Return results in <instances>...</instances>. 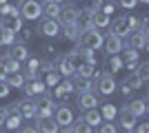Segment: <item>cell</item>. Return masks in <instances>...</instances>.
I'll use <instances>...</instances> for the list:
<instances>
[{
  "label": "cell",
  "instance_id": "cell-1",
  "mask_svg": "<svg viewBox=\"0 0 149 133\" xmlns=\"http://www.w3.org/2000/svg\"><path fill=\"white\" fill-rule=\"evenodd\" d=\"M102 31H100L98 27H87V29H82L80 33H78V40L76 42L80 44V47H89V49H102Z\"/></svg>",
  "mask_w": 149,
  "mask_h": 133
},
{
  "label": "cell",
  "instance_id": "cell-2",
  "mask_svg": "<svg viewBox=\"0 0 149 133\" xmlns=\"http://www.w3.org/2000/svg\"><path fill=\"white\" fill-rule=\"evenodd\" d=\"M54 62H56V71H58V73L65 76V78H69L76 71V64L80 62V58H78L76 51H71V53H65V56H56Z\"/></svg>",
  "mask_w": 149,
  "mask_h": 133
},
{
  "label": "cell",
  "instance_id": "cell-3",
  "mask_svg": "<svg viewBox=\"0 0 149 133\" xmlns=\"http://www.w3.org/2000/svg\"><path fill=\"white\" fill-rule=\"evenodd\" d=\"M116 78H113L111 71H105V73H98L96 76V84H93V91H98L100 95H111L116 91Z\"/></svg>",
  "mask_w": 149,
  "mask_h": 133
},
{
  "label": "cell",
  "instance_id": "cell-4",
  "mask_svg": "<svg viewBox=\"0 0 149 133\" xmlns=\"http://www.w3.org/2000/svg\"><path fill=\"white\" fill-rule=\"evenodd\" d=\"M18 13L22 20H38L42 16V9H40V2L38 0H20L18 2Z\"/></svg>",
  "mask_w": 149,
  "mask_h": 133
},
{
  "label": "cell",
  "instance_id": "cell-5",
  "mask_svg": "<svg viewBox=\"0 0 149 133\" xmlns=\"http://www.w3.org/2000/svg\"><path fill=\"white\" fill-rule=\"evenodd\" d=\"M40 36H45V38H56L58 33H60V25H58L56 18H47L45 16L40 22H38V29H36Z\"/></svg>",
  "mask_w": 149,
  "mask_h": 133
},
{
  "label": "cell",
  "instance_id": "cell-6",
  "mask_svg": "<svg viewBox=\"0 0 149 133\" xmlns=\"http://www.w3.org/2000/svg\"><path fill=\"white\" fill-rule=\"evenodd\" d=\"M22 122H25V118L20 115L18 104H9V107H7V118H5V129H9V131H18Z\"/></svg>",
  "mask_w": 149,
  "mask_h": 133
},
{
  "label": "cell",
  "instance_id": "cell-7",
  "mask_svg": "<svg viewBox=\"0 0 149 133\" xmlns=\"http://www.w3.org/2000/svg\"><path fill=\"white\" fill-rule=\"evenodd\" d=\"M54 120H56L58 129H65V127H69L76 118H74V111L62 104V107H56V109H54Z\"/></svg>",
  "mask_w": 149,
  "mask_h": 133
},
{
  "label": "cell",
  "instance_id": "cell-8",
  "mask_svg": "<svg viewBox=\"0 0 149 133\" xmlns=\"http://www.w3.org/2000/svg\"><path fill=\"white\" fill-rule=\"evenodd\" d=\"M22 22L25 20L20 18V13H7V16H0V27L7 29V31L11 33H18L22 29Z\"/></svg>",
  "mask_w": 149,
  "mask_h": 133
},
{
  "label": "cell",
  "instance_id": "cell-9",
  "mask_svg": "<svg viewBox=\"0 0 149 133\" xmlns=\"http://www.w3.org/2000/svg\"><path fill=\"white\" fill-rule=\"evenodd\" d=\"M147 44H149V36L136 31V29H134V31H129V36L125 38V47H131V49H138V51L147 49Z\"/></svg>",
  "mask_w": 149,
  "mask_h": 133
},
{
  "label": "cell",
  "instance_id": "cell-10",
  "mask_svg": "<svg viewBox=\"0 0 149 133\" xmlns=\"http://www.w3.org/2000/svg\"><path fill=\"white\" fill-rule=\"evenodd\" d=\"M116 118H118V127L123 129V131H134V127H136V120H138V118L131 113L127 107L120 109L118 113H116Z\"/></svg>",
  "mask_w": 149,
  "mask_h": 133
},
{
  "label": "cell",
  "instance_id": "cell-11",
  "mask_svg": "<svg viewBox=\"0 0 149 133\" xmlns=\"http://www.w3.org/2000/svg\"><path fill=\"white\" fill-rule=\"evenodd\" d=\"M18 111H20V115H22L25 120H33V118H36V111H38V102L27 95L25 100L18 102Z\"/></svg>",
  "mask_w": 149,
  "mask_h": 133
},
{
  "label": "cell",
  "instance_id": "cell-12",
  "mask_svg": "<svg viewBox=\"0 0 149 133\" xmlns=\"http://www.w3.org/2000/svg\"><path fill=\"white\" fill-rule=\"evenodd\" d=\"M125 47V40L118 38V36H113V33H109V36H105L102 38V49L109 53V56H113V53H120Z\"/></svg>",
  "mask_w": 149,
  "mask_h": 133
},
{
  "label": "cell",
  "instance_id": "cell-13",
  "mask_svg": "<svg viewBox=\"0 0 149 133\" xmlns=\"http://www.w3.org/2000/svg\"><path fill=\"white\" fill-rule=\"evenodd\" d=\"M11 49H7V53L5 56L7 58H11V60H18V62H25L27 58H29V49H27V44L25 42H13V44H9Z\"/></svg>",
  "mask_w": 149,
  "mask_h": 133
},
{
  "label": "cell",
  "instance_id": "cell-14",
  "mask_svg": "<svg viewBox=\"0 0 149 133\" xmlns=\"http://www.w3.org/2000/svg\"><path fill=\"white\" fill-rule=\"evenodd\" d=\"M109 29H111L113 36H118V38H127L129 36V25H127V16H118V18L113 20V22H109Z\"/></svg>",
  "mask_w": 149,
  "mask_h": 133
},
{
  "label": "cell",
  "instance_id": "cell-15",
  "mask_svg": "<svg viewBox=\"0 0 149 133\" xmlns=\"http://www.w3.org/2000/svg\"><path fill=\"white\" fill-rule=\"evenodd\" d=\"M22 91H25V95H29V98H36V95H42L45 91H47V84L42 82V80H27L25 84H22Z\"/></svg>",
  "mask_w": 149,
  "mask_h": 133
},
{
  "label": "cell",
  "instance_id": "cell-16",
  "mask_svg": "<svg viewBox=\"0 0 149 133\" xmlns=\"http://www.w3.org/2000/svg\"><path fill=\"white\" fill-rule=\"evenodd\" d=\"M100 100L98 95H96V91H82V93H78V107L85 111V109H93L98 107Z\"/></svg>",
  "mask_w": 149,
  "mask_h": 133
},
{
  "label": "cell",
  "instance_id": "cell-17",
  "mask_svg": "<svg viewBox=\"0 0 149 133\" xmlns=\"http://www.w3.org/2000/svg\"><path fill=\"white\" fill-rule=\"evenodd\" d=\"M80 120L85 122V124H89V127H91L93 131H96V127H98L100 122H102V115H100L98 107H93V109H85V111H82Z\"/></svg>",
  "mask_w": 149,
  "mask_h": 133
},
{
  "label": "cell",
  "instance_id": "cell-18",
  "mask_svg": "<svg viewBox=\"0 0 149 133\" xmlns=\"http://www.w3.org/2000/svg\"><path fill=\"white\" fill-rule=\"evenodd\" d=\"M36 120V131H42V133H56V131H60L58 129V124H56V120H54V115H49V118H33Z\"/></svg>",
  "mask_w": 149,
  "mask_h": 133
},
{
  "label": "cell",
  "instance_id": "cell-19",
  "mask_svg": "<svg viewBox=\"0 0 149 133\" xmlns=\"http://www.w3.org/2000/svg\"><path fill=\"white\" fill-rule=\"evenodd\" d=\"M76 9L74 5H65L60 7V11H58V25H74V20H76Z\"/></svg>",
  "mask_w": 149,
  "mask_h": 133
},
{
  "label": "cell",
  "instance_id": "cell-20",
  "mask_svg": "<svg viewBox=\"0 0 149 133\" xmlns=\"http://www.w3.org/2000/svg\"><path fill=\"white\" fill-rule=\"evenodd\" d=\"M91 13L93 9L91 7H87V9H80V11H76V20H74V25L78 27V29H87V27H91Z\"/></svg>",
  "mask_w": 149,
  "mask_h": 133
},
{
  "label": "cell",
  "instance_id": "cell-21",
  "mask_svg": "<svg viewBox=\"0 0 149 133\" xmlns=\"http://www.w3.org/2000/svg\"><path fill=\"white\" fill-rule=\"evenodd\" d=\"M76 76H80V78H96L100 73L98 69H96V64H91V62H78L76 64V71H74Z\"/></svg>",
  "mask_w": 149,
  "mask_h": 133
},
{
  "label": "cell",
  "instance_id": "cell-22",
  "mask_svg": "<svg viewBox=\"0 0 149 133\" xmlns=\"http://www.w3.org/2000/svg\"><path fill=\"white\" fill-rule=\"evenodd\" d=\"M123 67H127L129 71H134V67H136L138 62V49H131V47H123Z\"/></svg>",
  "mask_w": 149,
  "mask_h": 133
},
{
  "label": "cell",
  "instance_id": "cell-23",
  "mask_svg": "<svg viewBox=\"0 0 149 133\" xmlns=\"http://www.w3.org/2000/svg\"><path fill=\"white\" fill-rule=\"evenodd\" d=\"M71 82H74V91L76 93H82V91H93V82H91V78H80V76H76V73H71Z\"/></svg>",
  "mask_w": 149,
  "mask_h": 133
},
{
  "label": "cell",
  "instance_id": "cell-24",
  "mask_svg": "<svg viewBox=\"0 0 149 133\" xmlns=\"http://www.w3.org/2000/svg\"><path fill=\"white\" fill-rule=\"evenodd\" d=\"M125 107L129 109L136 118H145V115H147V100H145V98H136V100H131L129 104H125Z\"/></svg>",
  "mask_w": 149,
  "mask_h": 133
},
{
  "label": "cell",
  "instance_id": "cell-25",
  "mask_svg": "<svg viewBox=\"0 0 149 133\" xmlns=\"http://www.w3.org/2000/svg\"><path fill=\"white\" fill-rule=\"evenodd\" d=\"M25 62H27V67H25V73H22L25 80H36V78H38V71H40V60L29 56Z\"/></svg>",
  "mask_w": 149,
  "mask_h": 133
},
{
  "label": "cell",
  "instance_id": "cell-26",
  "mask_svg": "<svg viewBox=\"0 0 149 133\" xmlns=\"http://www.w3.org/2000/svg\"><path fill=\"white\" fill-rule=\"evenodd\" d=\"M109 22H111V16L109 13H105L102 9H98V11L91 13V25L98 27V29H107L109 27Z\"/></svg>",
  "mask_w": 149,
  "mask_h": 133
},
{
  "label": "cell",
  "instance_id": "cell-27",
  "mask_svg": "<svg viewBox=\"0 0 149 133\" xmlns=\"http://www.w3.org/2000/svg\"><path fill=\"white\" fill-rule=\"evenodd\" d=\"M40 9L47 18H58V11H60V2H54V0H45L40 2Z\"/></svg>",
  "mask_w": 149,
  "mask_h": 133
},
{
  "label": "cell",
  "instance_id": "cell-28",
  "mask_svg": "<svg viewBox=\"0 0 149 133\" xmlns=\"http://www.w3.org/2000/svg\"><path fill=\"white\" fill-rule=\"evenodd\" d=\"M7 84H9V87L11 89H22V84L27 82L25 80V76H22V73H20V71H11V73H7Z\"/></svg>",
  "mask_w": 149,
  "mask_h": 133
},
{
  "label": "cell",
  "instance_id": "cell-29",
  "mask_svg": "<svg viewBox=\"0 0 149 133\" xmlns=\"http://www.w3.org/2000/svg\"><path fill=\"white\" fill-rule=\"evenodd\" d=\"M76 53H78V58H80L82 62H91V64H96V51L93 49H89V47H76Z\"/></svg>",
  "mask_w": 149,
  "mask_h": 133
},
{
  "label": "cell",
  "instance_id": "cell-30",
  "mask_svg": "<svg viewBox=\"0 0 149 133\" xmlns=\"http://www.w3.org/2000/svg\"><path fill=\"white\" fill-rule=\"evenodd\" d=\"M134 71H136V78H138L143 84L149 80V62H136Z\"/></svg>",
  "mask_w": 149,
  "mask_h": 133
},
{
  "label": "cell",
  "instance_id": "cell-31",
  "mask_svg": "<svg viewBox=\"0 0 149 133\" xmlns=\"http://www.w3.org/2000/svg\"><path fill=\"white\" fill-rule=\"evenodd\" d=\"M78 33H80V29L76 25H62V38L65 40H78Z\"/></svg>",
  "mask_w": 149,
  "mask_h": 133
},
{
  "label": "cell",
  "instance_id": "cell-32",
  "mask_svg": "<svg viewBox=\"0 0 149 133\" xmlns=\"http://www.w3.org/2000/svg\"><path fill=\"white\" fill-rule=\"evenodd\" d=\"M100 111V115H102V120H113L116 118V113H118V109L113 107L111 102H105L102 104V109H98Z\"/></svg>",
  "mask_w": 149,
  "mask_h": 133
},
{
  "label": "cell",
  "instance_id": "cell-33",
  "mask_svg": "<svg viewBox=\"0 0 149 133\" xmlns=\"http://www.w3.org/2000/svg\"><path fill=\"white\" fill-rule=\"evenodd\" d=\"M42 82L47 84V87H56V84L60 82V73H58L56 69H49V71H45V78H42Z\"/></svg>",
  "mask_w": 149,
  "mask_h": 133
},
{
  "label": "cell",
  "instance_id": "cell-34",
  "mask_svg": "<svg viewBox=\"0 0 149 133\" xmlns=\"http://www.w3.org/2000/svg\"><path fill=\"white\" fill-rule=\"evenodd\" d=\"M13 42H16V33H11V31H7V29L0 27V47H9Z\"/></svg>",
  "mask_w": 149,
  "mask_h": 133
},
{
  "label": "cell",
  "instance_id": "cell-35",
  "mask_svg": "<svg viewBox=\"0 0 149 133\" xmlns=\"http://www.w3.org/2000/svg\"><path fill=\"white\" fill-rule=\"evenodd\" d=\"M109 69H111V73H116V71L123 69V58H120L118 53H113V56L109 58Z\"/></svg>",
  "mask_w": 149,
  "mask_h": 133
},
{
  "label": "cell",
  "instance_id": "cell-36",
  "mask_svg": "<svg viewBox=\"0 0 149 133\" xmlns=\"http://www.w3.org/2000/svg\"><path fill=\"white\" fill-rule=\"evenodd\" d=\"M123 82L127 84V87H131V89H140V87H143V82H140V80L136 78V73H131V76H127V78L123 80Z\"/></svg>",
  "mask_w": 149,
  "mask_h": 133
},
{
  "label": "cell",
  "instance_id": "cell-37",
  "mask_svg": "<svg viewBox=\"0 0 149 133\" xmlns=\"http://www.w3.org/2000/svg\"><path fill=\"white\" fill-rule=\"evenodd\" d=\"M2 62H5V67H7V73H11V71H20V62H18V60H11V58L5 56Z\"/></svg>",
  "mask_w": 149,
  "mask_h": 133
},
{
  "label": "cell",
  "instance_id": "cell-38",
  "mask_svg": "<svg viewBox=\"0 0 149 133\" xmlns=\"http://www.w3.org/2000/svg\"><path fill=\"white\" fill-rule=\"evenodd\" d=\"M54 98H58V100H62V102H65V100H69V93H67V91H65V89L60 87V82H58L56 87H54Z\"/></svg>",
  "mask_w": 149,
  "mask_h": 133
},
{
  "label": "cell",
  "instance_id": "cell-39",
  "mask_svg": "<svg viewBox=\"0 0 149 133\" xmlns=\"http://www.w3.org/2000/svg\"><path fill=\"white\" fill-rule=\"evenodd\" d=\"M60 87L65 89V91H67L69 95H71V93H76V91H74V82H71V78H65V80H60Z\"/></svg>",
  "mask_w": 149,
  "mask_h": 133
},
{
  "label": "cell",
  "instance_id": "cell-40",
  "mask_svg": "<svg viewBox=\"0 0 149 133\" xmlns=\"http://www.w3.org/2000/svg\"><path fill=\"white\" fill-rule=\"evenodd\" d=\"M118 5L123 7V9H127V11H131V9L138 5V0H118Z\"/></svg>",
  "mask_w": 149,
  "mask_h": 133
},
{
  "label": "cell",
  "instance_id": "cell-41",
  "mask_svg": "<svg viewBox=\"0 0 149 133\" xmlns=\"http://www.w3.org/2000/svg\"><path fill=\"white\" fill-rule=\"evenodd\" d=\"M9 91H11V87L7 84V80H0V98H7Z\"/></svg>",
  "mask_w": 149,
  "mask_h": 133
},
{
  "label": "cell",
  "instance_id": "cell-42",
  "mask_svg": "<svg viewBox=\"0 0 149 133\" xmlns=\"http://www.w3.org/2000/svg\"><path fill=\"white\" fill-rule=\"evenodd\" d=\"M20 38H22V42H29L31 40V29H20Z\"/></svg>",
  "mask_w": 149,
  "mask_h": 133
},
{
  "label": "cell",
  "instance_id": "cell-43",
  "mask_svg": "<svg viewBox=\"0 0 149 133\" xmlns=\"http://www.w3.org/2000/svg\"><path fill=\"white\" fill-rule=\"evenodd\" d=\"M127 25H129V29L134 31V29L138 27V18H136V16H127Z\"/></svg>",
  "mask_w": 149,
  "mask_h": 133
},
{
  "label": "cell",
  "instance_id": "cell-44",
  "mask_svg": "<svg viewBox=\"0 0 149 133\" xmlns=\"http://www.w3.org/2000/svg\"><path fill=\"white\" fill-rule=\"evenodd\" d=\"M134 131L145 133V131H149V124H147V122H143V124H136V127H134Z\"/></svg>",
  "mask_w": 149,
  "mask_h": 133
},
{
  "label": "cell",
  "instance_id": "cell-45",
  "mask_svg": "<svg viewBox=\"0 0 149 133\" xmlns=\"http://www.w3.org/2000/svg\"><path fill=\"white\" fill-rule=\"evenodd\" d=\"M5 118H7V109H2V107H0V129L5 127Z\"/></svg>",
  "mask_w": 149,
  "mask_h": 133
},
{
  "label": "cell",
  "instance_id": "cell-46",
  "mask_svg": "<svg viewBox=\"0 0 149 133\" xmlns=\"http://www.w3.org/2000/svg\"><path fill=\"white\" fill-rule=\"evenodd\" d=\"M7 78V67H5V62L0 60V80H5Z\"/></svg>",
  "mask_w": 149,
  "mask_h": 133
},
{
  "label": "cell",
  "instance_id": "cell-47",
  "mask_svg": "<svg viewBox=\"0 0 149 133\" xmlns=\"http://www.w3.org/2000/svg\"><path fill=\"white\" fill-rule=\"evenodd\" d=\"M120 84H123V87H120V91H123V95H129L131 91H134V89H131V87H127V84H125V82H120Z\"/></svg>",
  "mask_w": 149,
  "mask_h": 133
},
{
  "label": "cell",
  "instance_id": "cell-48",
  "mask_svg": "<svg viewBox=\"0 0 149 133\" xmlns=\"http://www.w3.org/2000/svg\"><path fill=\"white\" fill-rule=\"evenodd\" d=\"M102 5H105V0H96V2L91 5V9H93V11H98V9H102Z\"/></svg>",
  "mask_w": 149,
  "mask_h": 133
},
{
  "label": "cell",
  "instance_id": "cell-49",
  "mask_svg": "<svg viewBox=\"0 0 149 133\" xmlns=\"http://www.w3.org/2000/svg\"><path fill=\"white\" fill-rule=\"evenodd\" d=\"M138 2H140V5H149V0H138Z\"/></svg>",
  "mask_w": 149,
  "mask_h": 133
},
{
  "label": "cell",
  "instance_id": "cell-50",
  "mask_svg": "<svg viewBox=\"0 0 149 133\" xmlns=\"http://www.w3.org/2000/svg\"><path fill=\"white\" fill-rule=\"evenodd\" d=\"M5 2H9V0H0V5H5Z\"/></svg>",
  "mask_w": 149,
  "mask_h": 133
},
{
  "label": "cell",
  "instance_id": "cell-51",
  "mask_svg": "<svg viewBox=\"0 0 149 133\" xmlns=\"http://www.w3.org/2000/svg\"><path fill=\"white\" fill-rule=\"evenodd\" d=\"M54 2H65V0H54Z\"/></svg>",
  "mask_w": 149,
  "mask_h": 133
},
{
  "label": "cell",
  "instance_id": "cell-52",
  "mask_svg": "<svg viewBox=\"0 0 149 133\" xmlns=\"http://www.w3.org/2000/svg\"><path fill=\"white\" fill-rule=\"evenodd\" d=\"M76 2H78V0H76Z\"/></svg>",
  "mask_w": 149,
  "mask_h": 133
}]
</instances>
